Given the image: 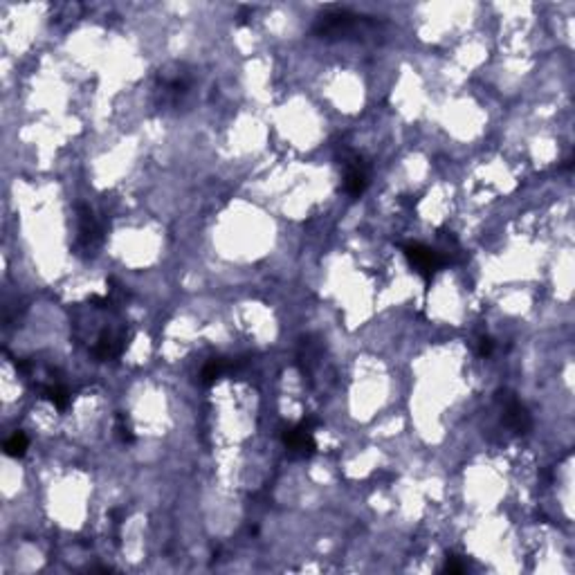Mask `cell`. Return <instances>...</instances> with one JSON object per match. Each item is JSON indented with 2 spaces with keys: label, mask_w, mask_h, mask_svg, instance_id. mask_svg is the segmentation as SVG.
I'll return each mask as SVG.
<instances>
[{
  "label": "cell",
  "mask_w": 575,
  "mask_h": 575,
  "mask_svg": "<svg viewBox=\"0 0 575 575\" xmlns=\"http://www.w3.org/2000/svg\"><path fill=\"white\" fill-rule=\"evenodd\" d=\"M315 425H317V420L305 418V420H301L299 425L288 427V430L284 432V445H286V449L290 452V456H295V459H308V456L315 454V449H317L315 436H313Z\"/></svg>",
  "instance_id": "cell-1"
},
{
  "label": "cell",
  "mask_w": 575,
  "mask_h": 575,
  "mask_svg": "<svg viewBox=\"0 0 575 575\" xmlns=\"http://www.w3.org/2000/svg\"><path fill=\"white\" fill-rule=\"evenodd\" d=\"M402 250H405V256L413 265V270L418 272L425 281H430L432 274L438 272L440 267L445 265V256L432 248L423 246V243H409V246H405Z\"/></svg>",
  "instance_id": "cell-2"
},
{
  "label": "cell",
  "mask_w": 575,
  "mask_h": 575,
  "mask_svg": "<svg viewBox=\"0 0 575 575\" xmlns=\"http://www.w3.org/2000/svg\"><path fill=\"white\" fill-rule=\"evenodd\" d=\"M499 400L504 402V409H506V425L510 427L512 432L523 436V434H528L531 432V427H533V418H531V413L528 409H526L521 402L508 394V391H499Z\"/></svg>",
  "instance_id": "cell-3"
},
{
  "label": "cell",
  "mask_w": 575,
  "mask_h": 575,
  "mask_svg": "<svg viewBox=\"0 0 575 575\" xmlns=\"http://www.w3.org/2000/svg\"><path fill=\"white\" fill-rule=\"evenodd\" d=\"M366 185H369V176H366L364 160L358 155H346L344 157V191L353 198L364 193Z\"/></svg>",
  "instance_id": "cell-4"
},
{
  "label": "cell",
  "mask_w": 575,
  "mask_h": 575,
  "mask_svg": "<svg viewBox=\"0 0 575 575\" xmlns=\"http://www.w3.org/2000/svg\"><path fill=\"white\" fill-rule=\"evenodd\" d=\"M126 346V333L119 330V333H110V330H104L102 337L97 339V344L92 346V356L99 360H113L119 358L121 351Z\"/></svg>",
  "instance_id": "cell-5"
},
{
  "label": "cell",
  "mask_w": 575,
  "mask_h": 575,
  "mask_svg": "<svg viewBox=\"0 0 575 575\" xmlns=\"http://www.w3.org/2000/svg\"><path fill=\"white\" fill-rule=\"evenodd\" d=\"M238 366V362L236 360H227V358H214V360H210L205 364V369H202V373H200V382L205 385V387H210V385H214L216 380L220 375H225V373H229V371H234Z\"/></svg>",
  "instance_id": "cell-6"
},
{
  "label": "cell",
  "mask_w": 575,
  "mask_h": 575,
  "mask_svg": "<svg viewBox=\"0 0 575 575\" xmlns=\"http://www.w3.org/2000/svg\"><path fill=\"white\" fill-rule=\"evenodd\" d=\"M79 234L81 243L85 248H92L97 241H99V227H97V220L90 210H83L81 207V216H79Z\"/></svg>",
  "instance_id": "cell-7"
},
{
  "label": "cell",
  "mask_w": 575,
  "mask_h": 575,
  "mask_svg": "<svg viewBox=\"0 0 575 575\" xmlns=\"http://www.w3.org/2000/svg\"><path fill=\"white\" fill-rule=\"evenodd\" d=\"M28 445H30L28 436L23 432H14L5 440V454L11 456V459H20L28 452Z\"/></svg>",
  "instance_id": "cell-8"
},
{
  "label": "cell",
  "mask_w": 575,
  "mask_h": 575,
  "mask_svg": "<svg viewBox=\"0 0 575 575\" xmlns=\"http://www.w3.org/2000/svg\"><path fill=\"white\" fill-rule=\"evenodd\" d=\"M43 391H45V396L50 398L59 409H66L68 407L70 394H68V389L63 385H50V387H45Z\"/></svg>",
  "instance_id": "cell-9"
},
{
  "label": "cell",
  "mask_w": 575,
  "mask_h": 575,
  "mask_svg": "<svg viewBox=\"0 0 575 575\" xmlns=\"http://www.w3.org/2000/svg\"><path fill=\"white\" fill-rule=\"evenodd\" d=\"M117 436L124 440V443H133V440H135V436H133V432H131V427L128 425H124V418H119V425H117Z\"/></svg>",
  "instance_id": "cell-10"
},
{
  "label": "cell",
  "mask_w": 575,
  "mask_h": 575,
  "mask_svg": "<svg viewBox=\"0 0 575 575\" xmlns=\"http://www.w3.org/2000/svg\"><path fill=\"white\" fill-rule=\"evenodd\" d=\"M445 571L447 573H463V571H466V564H463V562L456 555H449L447 557V564H445Z\"/></svg>",
  "instance_id": "cell-11"
},
{
  "label": "cell",
  "mask_w": 575,
  "mask_h": 575,
  "mask_svg": "<svg viewBox=\"0 0 575 575\" xmlns=\"http://www.w3.org/2000/svg\"><path fill=\"white\" fill-rule=\"evenodd\" d=\"M492 349H495V341L490 339V337H481L479 339V356H490L492 353Z\"/></svg>",
  "instance_id": "cell-12"
}]
</instances>
